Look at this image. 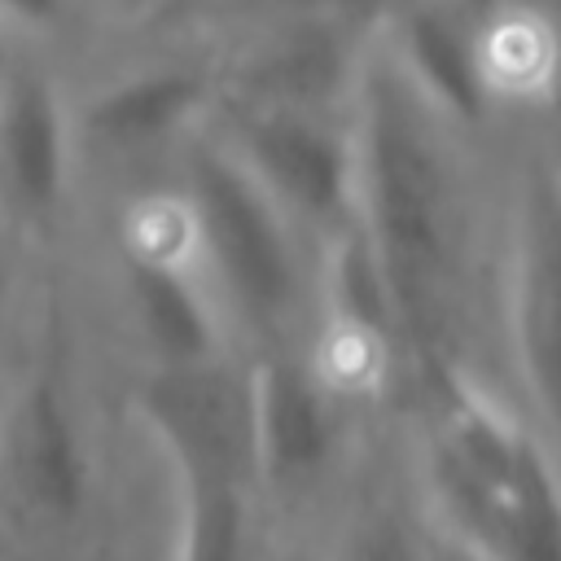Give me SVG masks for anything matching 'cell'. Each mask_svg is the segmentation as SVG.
<instances>
[{
	"label": "cell",
	"instance_id": "17",
	"mask_svg": "<svg viewBox=\"0 0 561 561\" xmlns=\"http://www.w3.org/2000/svg\"><path fill=\"white\" fill-rule=\"evenodd\" d=\"M0 232H9V219H4V210H0Z\"/></svg>",
	"mask_w": 561,
	"mask_h": 561
},
{
	"label": "cell",
	"instance_id": "8",
	"mask_svg": "<svg viewBox=\"0 0 561 561\" xmlns=\"http://www.w3.org/2000/svg\"><path fill=\"white\" fill-rule=\"evenodd\" d=\"M237 158L294 224L324 232V241L355 219V149L333 131L294 114H267L241 127Z\"/></svg>",
	"mask_w": 561,
	"mask_h": 561
},
{
	"label": "cell",
	"instance_id": "4",
	"mask_svg": "<svg viewBox=\"0 0 561 561\" xmlns=\"http://www.w3.org/2000/svg\"><path fill=\"white\" fill-rule=\"evenodd\" d=\"M92 500V443L61 346H48L0 408V517L35 535L79 526Z\"/></svg>",
	"mask_w": 561,
	"mask_h": 561
},
{
	"label": "cell",
	"instance_id": "1",
	"mask_svg": "<svg viewBox=\"0 0 561 561\" xmlns=\"http://www.w3.org/2000/svg\"><path fill=\"white\" fill-rule=\"evenodd\" d=\"M355 228L368 237L416 386L465 368V224L443 153L408 110H381L355 153Z\"/></svg>",
	"mask_w": 561,
	"mask_h": 561
},
{
	"label": "cell",
	"instance_id": "10",
	"mask_svg": "<svg viewBox=\"0 0 561 561\" xmlns=\"http://www.w3.org/2000/svg\"><path fill=\"white\" fill-rule=\"evenodd\" d=\"M197 105V83L180 70H131L75 101L79 145L105 153H140L184 127Z\"/></svg>",
	"mask_w": 561,
	"mask_h": 561
},
{
	"label": "cell",
	"instance_id": "3",
	"mask_svg": "<svg viewBox=\"0 0 561 561\" xmlns=\"http://www.w3.org/2000/svg\"><path fill=\"white\" fill-rule=\"evenodd\" d=\"M202 272L241 333L259 346L294 342L307 307L294 219L237 158V149H193L184 171Z\"/></svg>",
	"mask_w": 561,
	"mask_h": 561
},
{
	"label": "cell",
	"instance_id": "5",
	"mask_svg": "<svg viewBox=\"0 0 561 561\" xmlns=\"http://www.w3.org/2000/svg\"><path fill=\"white\" fill-rule=\"evenodd\" d=\"M504 337L526 421L561 460V180L552 167L530 171L513 206Z\"/></svg>",
	"mask_w": 561,
	"mask_h": 561
},
{
	"label": "cell",
	"instance_id": "9",
	"mask_svg": "<svg viewBox=\"0 0 561 561\" xmlns=\"http://www.w3.org/2000/svg\"><path fill=\"white\" fill-rule=\"evenodd\" d=\"M123 294L153 368H188L224 359L228 316L197 254L123 250Z\"/></svg>",
	"mask_w": 561,
	"mask_h": 561
},
{
	"label": "cell",
	"instance_id": "14",
	"mask_svg": "<svg viewBox=\"0 0 561 561\" xmlns=\"http://www.w3.org/2000/svg\"><path fill=\"white\" fill-rule=\"evenodd\" d=\"M13 289H18V259H13V250H9V241L0 232V320H4V311L13 302Z\"/></svg>",
	"mask_w": 561,
	"mask_h": 561
},
{
	"label": "cell",
	"instance_id": "15",
	"mask_svg": "<svg viewBox=\"0 0 561 561\" xmlns=\"http://www.w3.org/2000/svg\"><path fill=\"white\" fill-rule=\"evenodd\" d=\"M18 53H22V44H18V39L9 35V26L0 22V75L13 66V57H18Z\"/></svg>",
	"mask_w": 561,
	"mask_h": 561
},
{
	"label": "cell",
	"instance_id": "12",
	"mask_svg": "<svg viewBox=\"0 0 561 561\" xmlns=\"http://www.w3.org/2000/svg\"><path fill=\"white\" fill-rule=\"evenodd\" d=\"M66 9L70 0H0V22L22 48H35V44L48 48L66 22Z\"/></svg>",
	"mask_w": 561,
	"mask_h": 561
},
{
	"label": "cell",
	"instance_id": "11",
	"mask_svg": "<svg viewBox=\"0 0 561 561\" xmlns=\"http://www.w3.org/2000/svg\"><path fill=\"white\" fill-rule=\"evenodd\" d=\"M333 561H430L425 513L399 500L355 504L337 526Z\"/></svg>",
	"mask_w": 561,
	"mask_h": 561
},
{
	"label": "cell",
	"instance_id": "7",
	"mask_svg": "<svg viewBox=\"0 0 561 561\" xmlns=\"http://www.w3.org/2000/svg\"><path fill=\"white\" fill-rule=\"evenodd\" d=\"M79 153L66 79L44 44L22 48L0 75V210L9 228H53Z\"/></svg>",
	"mask_w": 561,
	"mask_h": 561
},
{
	"label": "cell",
	"instance_id": "16",
	"mask_svg": "<svg viewBox=\"0 0 561 561\" xmlns=\"http://www.w3.org/2000/svg\"><path fill=\"white\" fill-rule=\"evenodd\" d=\"M552 171H557V180H561V153H557V162H552Z\"/></svg>",
	"mask_w": 561,
	"mask_h": 561
},
{
	"label": "cell",
	"instance_id": "6",
	"mask_svg": "<svg viewBox=\"0 0 561 561\" xmlns=\"http://www.w3.org/2000/svg\"><path fill=\"white\" fill-rule=\"evenodd\" d=\"M245 377L259 491L302 495L320 486L346 438V394L294 342L259 346Z\"/></svg>",
	"mask_w": 561,
	"mask_h": 561
},
{
	"label": "cell",
	"instance_id": "2",
	"mask_svg": "<svg viewBox=\"0 0 561 561\" xmlns=\"http://www.w3.org/2000/svg\"><path fill=\"white\" fill-rule=\"evenodd\" d=\"M421 508L486 561H561V460L469 368L425 390Z\"/></svg>",
	"mask_w": 561,
	"mask_h": 561
},
{
	"label": "cell",
	"instance_id": "13",
	"mask_svg": "<svg viewBox=\"0 0 561 561\" xmlns=\"http://www.w3.org/2000/svg\"><path fill=\"white\" fill-rule=\"evenodd\" d=\"M425 552H430V561H486L478 548H469L465 539H456L451 530H443L434 517H425Z\"/></svg>",
	"mask_w": 561,
	"mask_h": 561
}]
</instances>
